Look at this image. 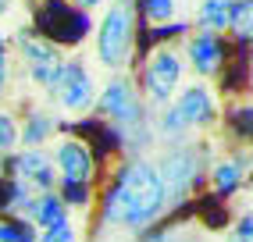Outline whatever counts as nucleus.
I'll return each mask as SVG.
<instances>
[{"label": "nucleus", "instance_id": "nucleus-1", "mask_svg": "<svg viewBox=\"0 0 253 242\" xmlns=\"http://www.w3.org/2000/svg\"><path fill=\"white\" fill-rule=\"evenodd\" d=\"M161 206H164V185H161L157 167L146 161H136L118 175L114 193L107 196L104 217L111 224H132L136 228V224L154 221L161 214Z\"/></svg>", "mask_w": 253, "mask_h": 242}, {"label": "nucleus", "instance_id": "nucleus-2", "mask_svg": "<svg viewBox=\"0 0 253 242\" xmlns=\"http://www.w3.org/2000/svg\"><path fill=\"white\" fill-rule=\"evenodd\" d=\"M128 43H132V7L128 0H118V4L104 14L100 22V36H96V54L107 68L122 64L128 54Z\"/></svg>", "mask_w": 253, "mask_h": 242}, {"label": "nucleus", "instance_id": "nucleus-3", "mask_svg": "<svg viewBox=\"0 0 253 242\" xmlns=\"http://www.w3.org/2000/svg\"><path fill=\"white\" fill-rule=\"evenodd\" d=\"M161 185H164V200H182L189 193V185L196 178V153L193 150H171L161 161Z\"/></svg>", "mask_w": 253, "mask_h": 242}, {"label": "nucleus", "instance_id": "nucleus-4", "mask_svg": "<svg viewBox=\"0 0 253 242\" xmlns=\"http://www.w3.org/2000/svg\"><path fill=\"white\" fill-rule=\"evenodd\" d=\"M50 89H57L61 103L68 111H86L93 103V79L86 75L82 64H61V72H57V79H54Z\"/></svg>", "mask_w": 253, "mask_h": 242}, {"label": "nucleus", "instance_id": "nucleus-5", "mask_svg": "<svg viewBox=\"0 0 253 242\" xmlns=\"http://www.w3.org/2000/svg\"><path fill=\"white\" fill-rule=\"evenodd\" d=\"M178 75H182V64L171 50H157L146 64V93L154 103H164L171 96V89L178 85Z\"/></svg>", "mask_w": 253, "mask_h": 242}, {"label": "nucleus", "instance_id": "nucleus-6", "mask_svg": "<svg viewBox=\"0 0 253 242\" xmlns=\"http://www.w3.org/2000/svg\"><path fill=\"white\" fill-rule=\"evenodd\" d=\"M175 111L182 114V121H185V125H211V121H214V114H217V107H214V96H211V89H207V85H189V89H185V93L178 96Z\"/></svg>", "mask_w": 253, "mask_h": 242}, {"label": "nucleus", "instance_id": "nucleus-7", "mask_svg": "<svg viewBox=\"0 0 253 242\" xmlns=\"http://www.w3.org/2000/svg\"><path fill=\"white\" fill-rule=\"evenodd\" d=\"M54 161H57V171H61L64 182H89V175H93V157H89V150L82 146V143H75V139L61 143Z\"/></svg>", "mask_w": 253, "mask_h": 242}, {"label": "nucleus", "instance_id": "nucleus-8", "mask_svg": "<svg viewBox=\"0 0 253 242\" xmlns=\"http://www.w3.org/2000/svg\"><path fill=\"white\" fill-rule=\"evenodd\" d=\"M14 175H18L22 182L40 185L43 193H46V189H54V164H50V157L40 153V150L18 153V157H14Z\"/></svg>", "mask_w": 253, "mask_h": 242}, {"label": "nucleus", "instance_id": "nucleus-9", "mask_svg": "<svg viewBox=\"0 0 253 242\" xmlns=\"http://www.w3.org/2000/svg\"><path fill=\"white\" fill-rule=\"evenodd\" d=\"M100 107L114 121H132L136 118V93H132L128 79H114L104 89V96H100Z\"/></svg>", "mask_w": 253, "mask_h": 242}, {"label": "nucleus", "instance_id": "nucleus-10", "mask_svg": "<svg viewBox=\"0 0 253 242\" xmlns=\"http://www.w3.org/2000/svg\"><path fill=\"white\" fill-rule=\"evenodd\" d=\"M29 206H32V221L43 224V228H54V224L68 221V203H64L54 189H46V193H43L36 203H29Z\"/></svg>", "mask_w": 253, "mask_h": 242}, {"label": "nucleus", "instance_id": "nucleus-11", "mask_svg": "<svg viewBox=\"0 0 253 242\" xmlns=\"http://www.w3.org/2000/svg\"><path fill=\"white\" fill-rule=\"evenodd\" d=\"M189 57L193 64L200 68V72H214L217 61H221V43H217V36H211V32H200V36L189 43Z\"/></svg>", "mask_w": 253, "mask_h": 242}, {"label": "nucleus", "instance_id": "nucleus-12", "mask_svg": "<svg viewBox=\"0 0 253 242\" xmlns=\"http://www.w3.org/2000/svg\"><path fill=\"white\" fill-rule=\"evenodd\" d=\"M239 182H243V171H239V164H235V161H225V164L214 167V189H217L221 196H232L235 189H239Z\"/></svg>", "mask_w": 253, "mask_h": 242}, {"label": "nucleus", "instance_id": "nucleus-13", "mask_svg": "<svg viewBox=\"0 0 253 242\" xmlns=\"http://www.w3.org/2000/svg\"><path fill=\"white\" fill-rule=\"evenodd\" d=\"M250 25H253V4L250 0H239V4L228 7V29L239 40H250Z\"/></svg>", "mask_w": 253, "mask_h": 242}, {"label": "nucleus", "instance_id": "nucleus-14", "mask_svg": "<svg viewBox=\"0 0 253 242\" xmlns=\"http://www.w3.org/2000/svg\"><path fill=\"white\" fill-rule=\"evenodd\" d=\"M228 0H204V7H200V22L207 29H228Z\"/></svg>", "mask_w": 253, "mask_h": 242}, {"label": "nucleus", "instance_id": "nucleus-15", "mask_svg": "<svg viewBox=\"0 0 253 242\" xmlns=\"http://www.w3.org/2000/svg\"><path fill=\"white\" fill-rule=\"evenodd\" d=\"M50 132H54V121H50L46 114H36V118H32L29 125H25V132H22V139H25L29 146H36V143H43V139H46Z\"/></svg>", "mask_w": 253, "mask_h": 242}, {"label": "nucleus", "instance_id": "nucleus-16", "mask_svg": "<svg viewBox=\"0 0 253 242\" xmlns=\"http://www.w3.org/2000/svg\"><path fill=\"white\" fill-rule=\"evenodd\" d=\"M0 242H36V232L22 221H0Z\"/></svg>", "mask_w": 253, "mask_h": 242}, {"label": "nucleus", "instance_id": "nucleus-17", "mask_svg": "<svg viewBox=\"0 0 253 242\" xmlns=\"http://www.w3.org/2000/svg\"><path fill=\"white\" fill-rule=\"evenodd\" d=\"M64 203H72V206H86L89 200V185L86 182H64Z\"/></svg>", "mask_w": 253, "mask_h": 242}, {"label": "nucleus", "instance_id": "nucleus-18", "mask_svg": "<svg viewBox=\"0 0 253 242\" xmlns=\"http://www.w3.org/2000/svg\"><path fill=\"white\" fill-rule=\"evenodd\" d=\"M175 14V0H146V18L150 22H168Z\"/></svg>", "mask_w": 253, "mask_h": 242}, {"label": "nucleus", "instance_id": "nucleus-19", "mask_svg": "<svg viewBox=\"0 0 253 242\" xmlns=\"http://www.w3.org/2000/svg\"><path fill=\"white\" fill-rule=\"evenodd\" d=\"M18 143V125H14V118L0 111V150H11Z\"/></svg>", "mask_w": 253, "mask_h": 242}, {"label": "nucleus", "instance_id": "nucleus-20", "mask_svg": "<svg viewBox=\"0 0 253 242\" xmlns=\"http://www.w3.org/2000/svg\"><path fill=\"white\" fill-rule=\"evenodd\" d=\"M40 242H75V228L68 221H61V224H54V228H43Z\"/></svg>", "mask_w": 253, "mask_h": 242}, {"label": "nucleus", "instance_id": "nucleus-21", "mask_svg": "<svg viewBox=\"0 0 253 242\" xmlns=\"http://www.w3.org/2000/svg\"><path fill=\"white\" fill-rule=\"evenodd\" d=\"M185 128H189V125L182 121V114H178L175 107H171V111H168V114L161 118V132H164V135H182Z\"/></svg>", "mask_w": 253, "mask_h": 242}, {"label": "nucleus", "instance_id": "nucleus-22", "mask_svg": "<svg viewBox=\"0 0 253 242\" xmlns=\"http://www.w3.org/2000/svg\"><path fill=\"white\" fill-rule=\"evenodd\" d=\"M250 232H253V221H250V214H246V217L239 221V228H235V235H232L228 242H250V239H253Z\"/></svg>", "mask_w": 253, "mask_h": 242}, {"label": "nucleus", "instance_id": "nucleus-23", "mask_svg": "<svg viewBox=\"0 0 253 242\" xmlns=\"http://www.w3.org/2000/svg\"><path fill=\"white\" fill-rule=\"evenodd\" d=\"M4 79H7V64H4V54H0V85H4Z\"/></svg>", "mask_w": 253, "mask_h": 242}, {"label": "nucleus", "instance_id": "nucleus-24", "mask_svg": "<svg viewBox=\"0 0 253 242\" xmlns=\"http://www.w3.org/2000/svg\"><path fill=\"white\" fill-rule=\"evenodd\" d=\"M75 4H82V7H93V4H100V0H75Z\"/></svg>", "mask_w": 253, "mask_h": 242}, {"label": "nucleus", "instance_id": "nucleus-25", "mask_svg": "<svg viewBox=\"0 0 253 242\" xmlns=\"http://www.w3.org/2000/svg\"><path fill=\"white\" fill-rule=\"evenodd\" d=\"M0 54H4V32H0Z\"/></svg>", "mask_w": 253, "mask_h": 242}, {"label": "nucleus", "instance_id": "nucleus-26", "mask_svg": "<svg viewBox=\"0 0 253 242\" xmlns=\"http://www.w3.org/2000/svg\"><path fill=\"white\" fill-rule=\"evenodd\" d=\"M4 7H7V0H0V11H4Z\"/></svg>", "mask_w": 253, "mask_h": 242}]
</instances>
